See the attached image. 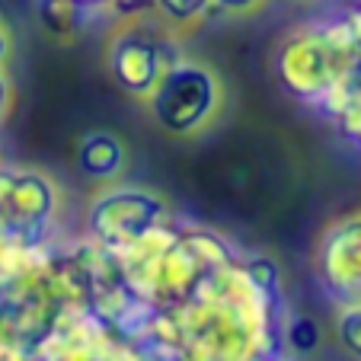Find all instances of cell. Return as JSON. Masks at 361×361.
Instances as JSON below:
<instances>
[{"label":"cell","mask_w":361,"mask_h":361,"mask_svg":"<svg viewBox=\"0 0 361 361\" xmlns=\"http://www.w3.org/2000/svg\"><path fill=\"white\" fill-rule=\"evenodd\" d=\"M77 166L90 179H112L125 166V144L112 131H87L77 144Z\"/></svg>","instance_id":"9"},{"label":"cell","mask_w":361,"mask_h":361,"mask_svg":"<svg viewBox=\"0 0 361 361\" xmlns=\"http://www.w3.org/2000/svg\"><path fill=\"white\" fill-rule=\"evenodd\" d=\"M147 109L154 122L170 135H195L212 122L221 106V83L204 64L183 61L164 71L147 96Z\"/></svg>","instance_id":"4"},{"label":"cell","mask_w":361,"mask_h":361,"mask_svg":"<svg viewBox=\"0 0 361 361\" xmlns=\"http://www.w3.org/2000/svg\"><path fill=\"white\" fill-rule=\"evenodd\" d=\"M150 4L170 23H195L212 10V0H150Z\"/></svg>","instance_id":"14"},{"label":"cell","mask_w":361,"mask_h":361,"mask_svg":"<svg viewBox=\"0 0 361 361\" xmlns=\"http://www.w3.org/2000/svg\"><path fill=\"white\" fill-rule=\"evenodd\" d=\"M77 7H87V10H106V7H116L118 0H71Z\"/></svg>","instance_id":"19"},{"label":"cell","mask_w":361,"mask_h":361,"mask_svg":"<svg viewBox=\"0 0 361 361\" xmlns=\"http://www.w3.org/2000/svg\"><path fill=\"white\" fill-rule=\"evenodd\" d=\"M361 55L355 10L336 20L294 26L272 55V74L294 102L329 116Z\"/></svg>","instance_id":"2"},{"label":"cell","mask_w":361,"mask_h":361,"mask_svg":"<svg viewBox=\"0 0 361 361\" xmlns=\"http://www.w3.org/2000/svg\"><path fill=\"white\" fill-rule=\"evenodd\" d=\"M281 339H285L288 348L307 355V352H314V348L320 345V326H317L314 317H307V314H288Z\"/></svg>","instance_id":"12"},{"label":"cell","mask_w":361,"mask_h":361,"mask_svg":"<svg viewBox=\"0 0 361 361\" xmlns=\"http://www.w3.org/2000/svg\"><path fill=\"white\" fill-rule=\"evenodd\" d=\"M176 61V48L147 29H125L109 42V74L131 96H147Z\"/></svg>","instance_id":"8"},{"label":"cell","mask_w":361,"mask_h":361,"mask_svg":"<svg viewBox=\"0 0 361 361\" xmlns=\"http://www.w3.org/2000/svg\"><path fill=\"white\" fill-rule=\"evenodd\" d=\"M336 336H339V345L355 361H361V304L339 307V314H336Z\"/></svg>","instance_id":"13"},{"label":"cell","mask_w":361,"mask_h":361,"mask_svg":"<svg viewBox=\"0 0 361 361\" xmlns=\"http://www.w3.org/2000/svg\"><path fill=\"white\" fill-rule=\"evenodd\" d=\"M266 0H212V7H218L221 13H231V16H250L256 10H262Z\"/></svg>","instance_id":"15"},{"label":"cell","mask_w":361,"mask_h":361,"mask_svg":"<svg viewBox=\"0 0 361 361\" xmlns=\"http://www.w3.org/2000/svg\"><path fill=\"white\" fill-rule=\"evenodd\" d=\"M61 212L55 179L29 166L0 164V233L20 252H42L51 246Z\"/></svg>","instance_id":"3"},{"label":"cell","mask_w":361,"mask_h":361,"mask_svg":"<svg viewBox=\"0 0 361 361\" xmlns=\"http://www.w3.org/2000/svg\"><path fill=\"white\" fill-rule=\"evenodd\" d=\"M90 13H93V10L77 7V4H71V0H39V16H42V23H45L48 32H55V35H71V32H77V29L87 23Z\"/></svg>","instance_id":"11"},{"label":"cell","mask_w":361,"mask_h":361,"mask_svg":"<svg viewBox=\"0 0 361 361\" xmlns=\"http://www.w3.org/2000/svg\"><path fill=\"white\" fill-rule=\"evenodd\" d=\"M35 361H137V355L83 307H71L39 345Z\"/></svg>","instance_id":"6"},{"label":"cell","mask_w":361,"mask_h":361,"mask_svg":"<svg viewBox=\"0 0 361 361\" xmlns=\"http://www.w3.org/2000/svg\"><path fill=\"white\" fill-rule=\"evenodd\" d=\"M326 118L339 128V135L345 137V141H352L355 147L361 150V55H358V64H355L352 77H348L345 90H342L339 99L333 102V109H329Z\"/></svg>","instance_id":"10"},{"label":"cell","mask_w":361,"mask_h":361,"mask_svg":"<svg viewBox=\"0 0 361 361\" xmlns=\"http://www.w3.org/2000/svg\"><path fill=\"white\" fill-rule=\"evenodd\" d=\"M317 279L336 307L361 304V214L336 221L317 246Z\"/></svg>","instance_id":"7"},{"label":"cell","mask_w":361,"mask_h":361,"mask_svg":"<svg viewBox=\"0 0 361 361\" xmlns=\"http://www.w3.org/2000/svg\"><path fill=\"white\" fill-rule=\"evenodd\" d=\"M23 256H29V252H20V250H13V246L7 243V237L0 233V272H4V269H10V266H13L16 259H23Z\"/></svg>","instance_id":"16"},{"label":"cell","mask_w":361,"mask_h":361,"mask_svg":"<svg viewBox=\"0 0 361 361\" xmlns=\"http://www.w3.org/2000/svg\"><path fill=\"white\" fill-rule=\"evenodd\" d=\"M10 102H13V90H10V80H7V74H4V68H0V122L7 118Z\"/></svg>","instance_id":"17"},{"label":"cell","mask_w":361,"mask_h":361,"mask_svg":"<svg viewBox=\"0 0 361 361\" xmlns=\"http://www.w3.org/2000/svg\"><path fill=\"white\" fill-rule=\"evenodd\" d=\"M10 51H13V39H10V29L7 23L0 20V68L10 61Z\"/></svg>","instance_id":"18"},{"label":"cell","mask_w":361,"mask_h":361,"mask_svg":"<svg viewBox=\"0 0 361 361\" xmlns=\"http://www.w3.org/2000/svg\"><path fill=\"white\" fill-rule=\"evenodd\" d=\"M109 252L116 256L128 288L157 314L189 300L214 269L240 256L221 233L173 224V218Z\"/></svg>","instance_id":"1"},{"label":"cell","mask_w":361,"mask_h":361,"mask_svg":"<svg viewBox=\"0 0 361 361\" xmlns=\"http://www.w3.org/2000/svg\"><path fill=\"white\" fill-rule=\"evenodd\" d=\"M170 218V208L157 192L116 185V189H106L90 202L87 237L102 250H118V246L144 237L147 231H154Z\"/></svg>","instance_id":"5"}]
</instances>
